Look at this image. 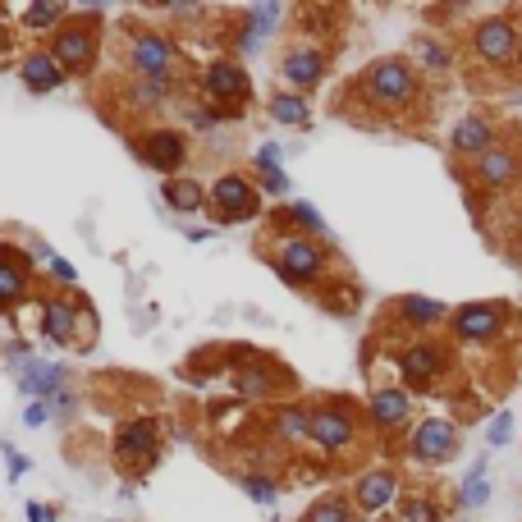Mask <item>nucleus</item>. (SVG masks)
<instances>
[{"label":"nucleus","instance_id":"f704fd0d","mask_svg":"<svg viewBox=\"0 0 522 522\" xmlns=\"http://www.w3.org/2000/svg\"><path fill=\"white\" fill-rule=\"evenodd\" d=\"M399 522H440V509H435V500L417 495V500H408V504H403Z\"/></svg>","mask_w":522,"mask_h":522},{"label":"nucleus","instance_id":"c85d7f7f","mask_svg":"<svg viewBox=\"0 0 522 522\" xmlns=\"http://www.w3.org/2000/svg\"><path fill=\"white\" fill-rule=\"evenodd\" d=\"M275 220L294 225V234H303V239H326V220H321V211L312 202H294V207H284Z\"/></svg>","mask_w":522,"mask_h":522},{"label":"nucleus","instance_id":"6e6552de","mask_svg":"<svg viewBox=\"0 0 522 522\" xmlns=\"http://www.w3.org/2000/svg\"><path fill=\"white\" fill-rule=\"evenodd\" d=\"M454 339L468 348H490L504 335V307L500 303H463L458 312H449Z\"/></svg>","mask_w":522,"mask_h":522},{"label":"nucleus","instance_id":"a18cd8bd","mask_svg":"<svg viewBox=\"0 0 522 522\" xmlns=\"http://www.w3.org/2000/svg\"><path fill=\"white\" fill-rule=\"evenodd\" d=\"M0 19H5V5H0Z\"/></svg>","mask_w":522,"mask_h":522},{"label":"nucleus","instance_id":"473e14b6","mask_svg":"<svg viewBox=\"0 0 522 522\" xmlns=\"http://www.w3.org/2000/svg\"><path fill=\"white\" fill-rule=\"evenodd\" d=\"M225 120H234V110H220V106H211V101L188 110V124H197V129H216V124H225Z\"/></svg>","mask_w":522,"mask_h":522},{"label":"nucleus","instance_id":"2f4dec72","mask_svg":"<svg viewBox=\"0 0 522 522\" xmlns=\"http://www.w3.org/2000/svg\"><path fill=\"white\" fill-rule=\"evenodd\" d=\"M243 490H248L257 504H275V495H280V490H275V481L266 477V472H243Z\"/></svg>","mask_w":522,"mask_h":522},{"label":"nucleus","instance_id":"4c0bfd02","mask_svg":"<svg viewBox=\"0 0 522 522\" xmlns=\"http://www.w3.org/2000/svg\"><path fill=\"white\" fill-rule=\"evenodd\" d=\"M252 170H257V184L266 188V193H275V197H280L284 188H289V174H284L280 165H252Z\"/></svg>","mask_w":522,"mask_h":522},{"label":"nucleus","instance_id":"cd10ccee","mask_svg":"<svg viewBox=\"0 0 522 522\" xmlns=\"http://www.w3.org/2000/svg\"><path fill=\"white\" fill-rule=\"evenodd\" d=\"M266 110H271L275 124H289V129H307V120H312V106H307V97H298V92H275Z\"/></svg>","mask_w":522,"mask_h":522},{"label":"nucleus","instance_id":"412c9836","mask_svg":"<svg viewBox=\"0 0 522 522\" xmlns=\"http://www.w3.org/2000/svg\"><path fill=\"white\" fill-rule=\"evenodd\" d=\"M367 417H371V426H381V431H399V426L413 417V394L399 390V385L376 390L367 403Z\"/></svg>","mask_w":522,"mask_h":522},{"label":"nucleus","instance_id":"2eb2a0df","mask_svg":"<svg viewBox=\"0 0 522 522\" xmlns=\"http://www.w3.org/2000/svg\"><path fill=\"white\" fill-rule=\"evenodd\" d=\"M399 371H403V385L422 394V390H431V385L449 371V353H445L440 344H431V339H422V344L403 348Z\"/></svg>","mask_w":522,"mask_h":522},{"label":"nucleus","instance_id":"72a5a7b5","mask_svg":"<svg viewBox=\"0 0 522 522\" xmlns=\"http://www.w3.org/2000/svg\"><path fill=\"white\" fill-rule=\"evenodd\" d=\"M165 97H170V87L147 83V78H133V87H129V101H133V106H156V101H165Z\"/></svg>","mask_w":522,"mask_h":522},{"label":"nucleus","instance_id":"a19ab883","mask_svg":"<svg viewBox=\"0 0 522 522\" xmlns=\"http://www.w3.org/2000/svg\"><path fill=\"white\" fill-rule=\"evenodd\" d=\"M46 417H51V408H46V403H28V408H23V426H42Z\"/></svg>","mask_w":522,"mask_h":522},{"label":"nucleus","instance_id":"b1692460","mask_svg":"<svg viewBox=\"0 0 522 522\" xmlns=\"http://www.w3.org/2000/svg\"><path fill=\"white\" fill-rule=\"evenodd\" d=\"M408 55H413L417 74L445 78L449 69H454V51H449V46L440 42V37H431V33H417V37H413V46H408Z\"/></svg>","mask_w":522,"mask_h":522},{"label":"nucleus","instance_id":"c756f323","mask_svg":"<svg viewBox=\"0 0 522 522\" xmlns=\"http://www.w3.org/2000/svg\"><path fill=\"white\" fill-rule=\"evenodd\" d=\"M65 19H69L65 5H46V0H33V5H23V14H19V23L28 28V33H55V28H60Z\"/></svg>","mask_w":522,"mask_h":522},{"label":"nucleus","instance_id":"58836bf2","mask_svg":"<svg viewBox=\"0 0 522 522\" xmlns=\"http://www.w3.org/2000/svg\"><path fill=\"white\" fill-rule=\"evenodd\" d=\"M74 303H78V298H74ZM92 339H97V312H92L87 303H78V344L74 348H87Z\"/></svg>","mask_w":522,"mask_h":522},{"label":"nucleus","instance_id":"7ed1b4c3","mask_svg":"<svg viewBox=\"0 0 522 522\" xmlns=\"http://www.w3.org/2000/svg\"><path fill=\"white\" fill-rule=\"evenodd\" d=\"M129 69H133V78L174 87L179 83V69H184V55H179V46H174L165 33L138 28V33L129 37Z\"/></svg>","mask_w":522,"mask_h":522},{"label":"nucleus","instance_id":"423d86ee","mask_svg":"<svg viewBox=\"0 0 522 522\" xmlns=\"http://www.w3.org/2000/svg\"><path fill=\"white\" fill-rule=\"evenodd\" d=\"M110 454H115V463H120L124 472L142 477V472H147L156 458H161V426H156L152 417H133L129 426H120V431H115V445H110Z\"/></svg>","mask_w":522,"mask_h":522},{"label":"nucleus","instance_id":"f3484780","mask_svg":"<svg viewBox=\"0 0 522 522\" xmlns=\"http://www.w3.org/2000/svg\"><path fill=\"white\" fill-rule=\"evenodd\" d=\"M495 142H500V138H495V120H490V115H463V120L449 129V152L468 156V161L486 156Z\"/></svg>","mask_w":522,"mask_h":522},{"label":"nucleus","instance_id":"f03ea898","mask_svg":"<svg viewBox=\"0 0 522 522\" xmlns=\"http://www.w3.org/2000/svg\"><path fill=\"white\" fill-rule=\"evenodd\" d=\"M97 19H101L97 10L69 14L51 33V46H46V51L60 60L65 74H92V69H97V55H101V23Z\"/></svg>","mask_w":522,"mask_h":522},{"label":"nucleus","instance_id":"39448f33","mask_svg":"<svg viewBox=\"0 0 522 522\" xmlns=\"http://www.w3.org/2000/svg\"><path fill=\"white\" fill-rule=\"evenodd\" d=\"M207 211L220 216V225H248V220H257L261 197L248 174H220L207 188Z\"/></svg>","mask_w":522,"mask_h":522},{"label":"nucleus","instance_id":"9b49d317","mask_svg":"<svg viewBox=\"0 0 522 522\" xmlns=\"http://www.w3.org/2000/svg\"><path fill=\"white\" fill-rule=\"evenodd\" d=\"M353 440H358V422L348 408H339V403L312 408V445L321 454H344V449H353Z\"/></svg>","mask_w":522,"mask_h":522},{"label":"nucleus","instance_id":"20e7f679","mask_svg":"<svg viewBox=\"0 0 522 522\" xmlns=\"http://www.w3.org/2000/svg\"><path fill=\"white\" fill-rule=\"evenodd\" d=\"M271 261H275V271H280V280H289L294 289L316 284L321 275H326V266H330L321 239H303V234H289V239H280V248H275Z\"/></svg>","mask_w":522,"mask_h":522},{"label":"nucleus","instance_id":"4468645a","mask_svg":"<svg viewBox=\"0 0 522 522\" xmlns=\"http://www.w3.org/2000/svg\"><path fill=\"white\" fill-rule=\"evenodd\" d=\"M202 92H207L211 106H243L252 92V78L243 74L239 60H211L202 69Z\"/></svg>","mask_w":522,"mask_h":522},{"label":"nucleus","instance_id":"5701e85b","mask_svg":"<svg viewBox=\"0 0 522 522\" xmlns=\"http://www.w3.org/2000/svg\"><path fill=\"white\" fill-rule=\"evenodd\" d=\"M394 316L413 330H431V326H440V321H449V307L440 303V298H426V294H403L399 303H394Z\"/></svg>","mask_w":522,"mask_h":522},{"label":"nucleus","instance_id":"a878e982","mask_svg":"<svg viewBox=\"0 0 522 522\" xmlns=\"http://www.w3.org/2000/svg\"><path fill=\"white\" fill-rule=\"evenodd\" d=\"M161 197H165V207L179 211V216H193V211L207 207V188L197 184V179H184V174H179V179H165Z\"/></svg>","mask_w":522,"mask_h":522},{"label":"nucleus","instance_id":"79ce46f5","mask_svg":"<svg viewBox=\"0 0 522 522\" xmlns=\"http://www.w3.org/2000/svg\"><path fill=\"white\" fill-rule=\"evenodd\" d=\"M5 458H10V481H19L23 472H28V458H23L14 445H5Z\"/></svg>","mask_w":522,"mask_h":522},{"label":"nucleus","instance_id":"0eeeda50","mask_svg":"<svg viewBox=\"0 0 522 522\" xmlns=\"http://www.w3.org/2000/svg\"><path fill=\"white\" fill-rule=\"evenodd\" d=\"M133 152H138L142 165H152L156 174L179 179V170H184V161H188V138L179 129H147L133 138Z\"/></svg>","mask_w":522,"mask_h":522},{"label":"nucleus","instance_id":"dca6fc26","mask_svg":"<svg viewBox=\"0 0 522 522\" xmlns=\"http://www.w3.org/2000/svg\"><path fill=\"white\" fill-rule=\"evenodd\" d=\"M28 294H33V266H28V257L19 248L0 243V316H10L14 307H23Z\"/></svg>","mask_w":522,"mask_h":522},{"label":"nucleus","instance_id":"f8f14e48","mask_svg":"<svg viewBox=\"0 0 522 522\" xmlns=\"http://www.w3.org/2000/svg\"><path fill=\"white\" fill-rule=\"evenodd\" d=\"M326 51L312 42H294L289 51L280 55V78L289 83V92H298V97H307L321 78H326Z\"/></svg>","mask_w":522,"mask_h":522},{"label":"nucleus","instance_id":"c03bdc74","mask_svg":"<svg viewBox=\"0 0 522 522\" xmlns=\"http://www.w3.org/2000/svg\"><path fill=\"white\" fill-rule=\"evenodd\" d=\"M28 522H55V513L46 504H28Z\"/></svg>","mask_w":522,"mask_h":522},{"label":"nucleus","instance_id":"ea45409f","mask_svg":"<svg viewBox=\"0 0 522 522\" xmlns=\"http://www.w3.org/2000/svg\"><path fill=\"white\" fill-rule=\"evenodd\" d=\"M46 271H51L60 284H78V271H74V266H69V261H60V257H55L51 266H46Z\"/></svg>","mask_w":522,"mask_h":522},{"label":"nucleus","instance_id":"aec40b11","mask_svg":"<svg viewBox=\"0 0 522 522\" xmlns=\"http://www.w3.org/2000/svg\"><path fill=\"white\" fill-rule=\"evenodd\" d=\"M42 330H46V339L60 344V348L78 344V303H74V294H51L46 298L42 303Z\"/></svg>","mask_w":522,"mask_h":522},{"label":"nucleus","instance_id":"9d476101","mask_svg":"<svg viewBox=\"0 0 522 522\" xmlns=\"http://www.w3.org/2000/svg\"><path fill=\"white\" fill-rule=\"evenodd\" d=\"M454 454H458V426L449 417H426L408 435V458L422 463V468H435V463H445Z\"/></svg>","mask_w":522,"mask_h":522},{"label":"nucleus","instance_id":"bb28decb","mask_svg":"<svg viewBox=\"0 0 522 522\" xmlns=\"http://www.w3.org/2000/svg\"><path fill=\"white\" fill-rule=\"evenodd\" d=\"M234 390H239L248 403H261V399H271V394L280 390V376H275L271 367H239Z\"/></svg>","mask_w":522,"mask_h":522},{"label":"nucleus","instance_id":"e433bc0d","mask_svg":"<svg viewBox=\"0 0 522 522\" xmlns=\"http://www.w3.org/2000/svg\"><path fill=\"white\" fill-rule=\"evenodd\" d=\"M353 513H348V504L344 500H321V504H312V513H307V522H348Z\"/></svg>","mask_w":522,"mask_h":522},{"label":"nucleus","instance_id":"1a4fd4ad","mask_svg":"<svg viewBox=\"0 0 522 522\" xmlns=\"http://www.w3.org/2000/svg\"><path fill=\"white\" fill-rule=\"evenodd\" d=\"M522 51V33L513 28L509 19H481L472 28V55L481 65H495V69H509Z\"/></svg>","mask_w":522,"mask_h":522},{"label":"nucleus","instance_id":"ddd939ff","mask_svg":"<svg viewBox=\"0 0 522 522\" xmlns=\"http://www.w3.org/2000/svg\"><path fill=\"white\" fill-rule=\"evenodd\" d=\"M518 174H522V156H518V147H509V142H495L486 156L472 161V184L486 188V193L513 188L518 184Z\"/></svg>","mask_w":522,"mask_h":522},{"label":"nucleus","instance_id":"a211bd4d","mask_svg":"<svg viewBox=\"0 0 522 522\" xmlns=\"http://www.w3.org/2000/svg\"><path fill=\"white\" fill-rule=\"evenodd\" d=\"M353 500H358L362 513H385L394 500H399V472H394V468L362 472L358 486H353Z\"/></svg>","mask_w":522,"mask_h":522},{"label":"nucleus","instance_id":"7c9ffc66","mask_svg":"<svg viewBox=\"0 0 522 522\" xmlns=\"http://www.w3.org/2000/svg\"><path fill=\"white\" fill-rule=\"evenodd\" d=\"M490 500V477H486V458H481L477 468L463 477V490H458V504L463 509H481V504Z\"/></svg>","mask_w":522,"mask_h":522},{"label":"nucleus","instance_id":"f257e3e1","mask_svg":"<svg viewBox=\"0 0 522 522\" xmlns=\"http://www.w3.org/2000/svg\"><path fill=\"white\" fill-rule=\"evenodd\" d=\"M417 92H422V74L408 60H399V55L371 60L358 78V97L371 110H385V115H403L417 101Z\"/></svg>","mask_w":522,"mask_h":522},{"label":"nucleus","instance_id":"37998d69","mask_svg":"<svg viewBox=\"0 0 522 522\" xmlns=\"http://www.w3.org/2000/svg\"><path fill=\"white\" fill-rule=\"evenodd\" d=\"M51 413H55V417H69V413H74V394H69V390L55 394V399H51Z\"/></svg>","mask_w":522,"mask_h":522},{"label":"nucleus","instance_id":"4be33fe9","mask_svg":"<svg viewBox=\"0 0 522 522\" xmlns=\"http://www.w3.org/2000/svg\"><path fill=\"white\" fill-rule=\"evenodd\" d=\"M19 78H23V87H28V92H37V97H42V92H55V87H65V69H60V60H55L51 51H28L19 60Z\"/></svg>","mask_w":522,"mask_h":522},{"label":"nucleus","instance_id":"6ab92c4d","mask_svg":"<svg viewBox=\"0 0 522 522\" xmlns=\"http://www.w3.org/2000/svg\"><path fill=\"white\" fill-rule=\"evenodd\" d=\"M14 376H19V390L28 394L33 403H51L55 394L65 390V367H60V362H37V358H28L23 367H14Z\"/></svg>","mask_w":522,"mask_h":522},{"label":"nucleus","instance_id":"c9c22d12","mask_svg":"<svg viewBox=\"0 0 522 522\" xmlns=\"http://www.w3.org/2000/svg\"><path fill=\"white\" fill-rule=\"evenodd\" d=\"M509 440H513V413L504 408V413L490 417V426H486V445L495 449V445H509Z\"/></svg>","mask_w":522,"mask_h":522},{"label":"nucleus","instance_id":"393cba45","mask_svg":"<svg viewBox=\"0 0 522 522\" xmlns=\"http://www.w3.org/2000/svg\"><path fill=\"white\" fill-rule=\"evenodd\" d=\"M271 431L280 445H312V408H298V403L275 408Z\"/></svg>","mask_w":522,"mask_h":522}]
</instances>
